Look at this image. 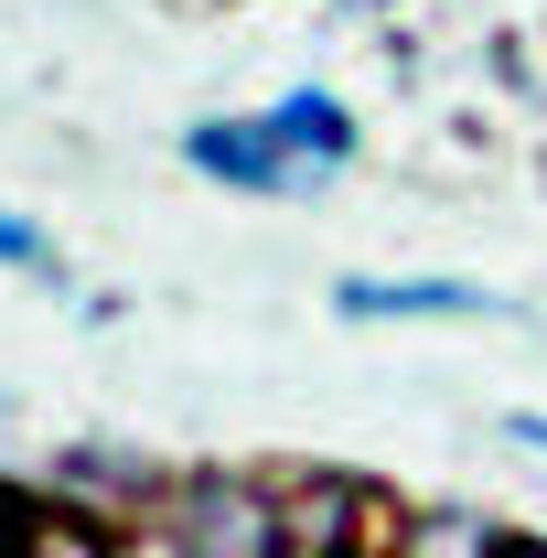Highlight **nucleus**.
Here are the masks:
<instances>
[{"label": "nucleus", "mask_w": 547, "mask_h": 558, "mask_svg": "<svg viewBox=\"0 0 547 558\" xmlns=\"http://www.w3.org/2000/svg\"><path fill=\"white\" fill-rule=\"evenodd\" d=\"M150 558H290V505L258 462H172V494L139 526Z\"/></svg>", "instance_id": "1"}, {"label": "nucleus", "mask_w": 547, "mask_h": 558, "mask_svg": "<svg viewBox=\"0 0 547 558\" xmlns=\"http://www.w3.org/2000/svg\"><path fill=\"white\" fill-rule=\"evenodd\" d=\"M279 505H290V558H398L409 526V494L354 462H290Z\"/></svg>", "instance_id": "2"}, {"label": "nucleus", "mask_w": 547, "mask_h": 558, "mask_svg": "<svg viewBox=\"0 0 547 558\" xmlns=\"http://www.w3.org/2000/svg\"><path fill=\"white\" fill-rule=\"evenodd\" d=\"M183 172H205L215 194H247V205H312V194H333V172H312V161L269 130V108L194 119V130H183Z\"/></svg>", "instance_id": "3"}, {"label": "nucleus", "mask_w": 547, "mask_h": 558, "mask_svg": "<svg viewBox=\"0 0 547 558\" xmlns=\"http://www.w3.org/2000/svg\"><path fill=\"white\" fill-rule=\"evenodd\" d=\"M44 494L54 505H86V515H119V526H150V505L172 494V462L161 451H139L119 429H75L44 451Z\"/></svg>", "instance_id": "4"}, {"label": "nucleus", "mask_w": 547, "mask_h": 558, "mask_svg": "<svg viewBox=\"0 0 547 558\" xmlns=\"http://www.w3.org/2000/svg\"><path fill=\"white\" fill-rule=\"evenodd\" d=\"M333 312L343 323H526L505 290L451 269H343L333 279Z\"/></svg>", "instance_id": "5"}, {"label": "nucleus", "mask_w": 547, "mask_h": 558, "mask_svg": "<svg viewBox=\"0 0 547 558\" xmlns=\"http://www.w3.org/2000/svg\"><path fill=\"white\" fill-rule=\"evenodd\" d=\"M269 130L290 140L312 172H333V183L354 172V161H365V119L343 108L333 86H279V97H269Z\"/></svg>", "instance_id": "6"}, {"label": "nucleus", "mask_w": 547, "mask_h": 558, "mask_svg": "<svg viewBox=\"0 0 547 558\" xmlns=\"http://www.w3.org/2000/svg\"><path fill=\"white\" fill-rule=\"evenodd\" d=\"M505 515L494 505H451V494H418L409 526H398V558H505Z\"/></svg>", "instance_id": "7"}, {"label": "nucleus", "mask_w": 547, "mask_h": 558, "mask_svg": "<svg viewBox=\"0 0 547 558\" xmlns=\"http://www.w3.org/2000/svg\"><path fill=\"white\" fill-rule=\"evenodd\" d=\"M33 558H150V548H139V526H119V515L54 505V515H44V537H33Z\"/></svg>", "instance_id": "8"}, {"label": "nucleus", "mask_w": 547, "mask_h": 558, "mask_svg": "<svg viewBox=\"0 0 547 558\" xmlns=\"http://www.w3.org/2000/svg\"><path fill=\"white\" fill-rule=\"evenodd\" d=\"M0 279H33V290H75V269H65V247L33 226V215H11L0 205Z\"/></svg>", "instance_id": "9"}, {"label": "nucleus", "mask_w": 547, "mask_h": 558, "mask_svg": "<svg viewBox=\"0 0 547 558\" xmlns=\"http://www.w3.org/2000/svg\"><path fill=\"white\" fill-rule=\"evenodd\" d=\"M44 515H54V494H44V484H22V473H0V558H33Z\"/></svg>", "instance_id": "10"}]
</instances>
